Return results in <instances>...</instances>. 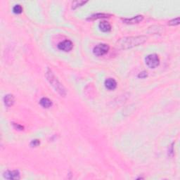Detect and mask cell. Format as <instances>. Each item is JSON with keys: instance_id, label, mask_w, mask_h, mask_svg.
Instances as JSON below:
<instances>
[{"instance_id": "obj_1", "label": "cell", "mask_w": 180, "mask_h": 180, "mask_svg": "<svg viewBox=\"0 0 180 180\" xmlns=\"http://www.w3.org/2000/svg\"><path fill=\"white\" fill-rule=\"evenodd\" d=\"M146 40H147V37L144 36V35L136 37H127L117 41L116 46L119 49L126 50L141 45L144 42H146Z\"/></svg>"}, {"instance_id": "obj_2", "label": "cell", "mask_w": 180, "mask_h": 180, "mask_svg": "<svg viewBox=\"0 0 180 180\" xmlns=\"http://www.w3.org/2000/svg\"><path fill=\"white\" fill-rule=\"evenodd\" d=\"M46 78L50 84V85L52 87L56 92H57L60 96L62 97H65L66 96V90L63 84L60 83L57 77L55 76L54 73L52 72L50 68H47L45 73Z\"/></svg>"}, {"instance_id": "obj_3", "label": "cell", "mask_w": 180, "mask_h": 180, "mask_svg": "<svg viewBox=\"0 0 180 180\" xmlns=\"http://www.w3.org/2000/svg\"><path fill=\"white\" fill-rule=\"evenodd\" d=\"M146 66L150 68H155L159 66L160 59L158 56L155 54L148 55L145 59Z\"/></svg>"}, {"instance_id": "obj_4", "label": "cell", "mask_w": 180, "mask_h": 180, "mask_svg": "<svg viewBox=\"0 0 180 180\" xmlns=\"http://www.w3.org/2000/svg\"><path fill=\"white\" fill-rule=\"evenodd\" d=\"M109 46L106 44H99L93 49V53L97 56H102L107 54L109 51Z\"/></svg>"}, {"instance_id": "obj_5", "label": "cell", "mask_w": 180, "mask_h": 180, "mask_svg": "<svg viewBox=\"0 0 180 180\" xmlns=\"http://www.w3.org/2000/svg\"><path fill=\"white\" fill-rule=\"evenodd\" d=\"M73 42L70 40H68V39L60 42V43L58 44V48H59V49L63 51V52H70V51L73 49Z\"/></svg>"}, {"instance_id": "obj_6", "label": "cell", "mask_w": 180, "mask_h": 180, "mask_svg": "<svg viewBox=\"0 0 180 180\" xmlns=\"http://www.w3.org/2000/svg\"><path fill=\"white\" fill-rule=\"evenodd\" d=\"M4 177L7 179L16 180L21 178V175L19 170H6L4 173Z\"/></svg>"}, {"instance_id": "obj_7", "label": "cell", "mask_w": 180, "mask_h": 180, "mask_svg": "<svg viewBox=\"0 0 180 180\" xmlns=\"http://www.w3.org/2000/svg\"><path fill=\"white\" fill-rule=\"evenodd\" d=\"M143 19H144L143 15H137V16L130 18V19H122V21H123V23H125L126 24H130V25H132V24H137L140 23V22L143 21Z\"/></svg>"}, {"instance_id": "obj_8", "label": "cell", "mask_w": 180, "mask_h": 180, "mask_svg": "<svg viewBox=\"0 0 180 180\" xmlns=\"http://www.w3.org/2000/svg\"><path fill=\"white\" fill-rule=\"evenodd\" d=\"M106 88L108 90H114L117 87V82L113 78H108L104 82Z\"/></svg>"}, {"instance_id": "obj_9", "label": "cell", "mask_w": 180, "mask_h": 180, "mask_svg": "<svg viewBox=\"0 0 180 180\" xmlns=\"http://www.w3.org/2000/svg\"><path fill=\"white\" fill-rule=\"evenodd\" d=\"M15 98L12 94H6L4 97V104L6 107H11L14 104Z\"/></svg>"}, {"instance_id": "obj_10", "label": "cell", "mask_w": 180, "mask_h": 180, "mask_svg": "<svg viewBox=\"0 0 180 180\" xmlns=\"http://www.w3.org/2000/svg\"><path fill=\"white\" fill-rule=\"evenodd\" d=\"M99 28L100 30L104 32H110L111 30L110 24L108 23V21H101V23L99 24Z\"/></svg>"}, {"instance_id": "obj_11", "label": "cell", "mask_w": 180, "mask_h": 180, "mask_svg": "<svg viewBox=\"0 0 180 180\" xmlns=\"http://www.w3.org/2000/svg\"><path fill=\"white\" fill-rule=\"evenodd\" d=\"M110 16V14H101V13H99V14H93L90 16L87 19L88 21H94V20H97L99 19H105V18H109Z\"/></svg>"}, {"instance_id": "obj_12", "label": "cell", "mask_w": 180, "mask_h": 180, "mask_svg": "<svg viewBox=\"0 0 180 180\" xmlns=\"http://www.w3.org/2000/svg\"><path fill=\"white\" fill-rule=\"evenodd\" d=\"M39 104L44 108H49L52 106V101L46 97L42 98L40 101H39Z\"/></svg>"}, {"instance_id": "obj_13", "label": "cell", "mask_w": 180, "mask_h": 180, "mask_svg": "<svg viewBox=\"0 0 180 180\" xmlns=\"http://www.w3.org/2000/svg\"><path fill=\"white\" fill-rule=\"evenodd\" d=\"M161 26L159 25H153L149 28V32L152 34H161L162 31H163V27L159 28Z\"/></svg>"}, {"instance_id": "obj_14", "label": "cell", "mask_w": 180, "mask_h": 180, "mask_svg": "<svg viewBox=\"0 0 180 180\" xmlns=\"http://www.w3.org/2000/svg\"><path fill=\"white\" fill-rule=\"evenodd\" d=\"M86 3H87V2L84 1H76L73 2L72 4V9H76L78 7H80V6H83Z\"/></svg>"}, {"instance_id": "obj_15", "label": "cell", "mask_w": 180, "mask_h": 180, "mask_svg": "<svg viewBox=\"0 0 180 180\" xmlns=\"http://www.w3.org/2000/svg\"><path fill=\"white\" fill-rule=\"evenodd\" d=\"M23 7H22L21 5L20 4H16L14 6L13 8V12L15 14H21L22 12H23Z\"/></svg>"}, {"instance_id": "obj_16", "label": "cell", "mask_w": 180, "mask_h": 180, "mask_svg": "<svg viewBox=\"0 0 180 180\" xmlns=\"http://www.w3.org/2000/svg\"><path fill=\"white\" fill-rule=\"evenodd\" d=\"M179 17H177L176 19H174L172 20H171L168 22V25L170 26H176L178 25L179 24Z\"/></svg>"}, {"instance_id": "obj_17", "label": "cell", "mask_w": 180, "mask_h": 180, "mask_svg": "<svg viewBox=\"0 0 180 180\" xmlns=\"http://www.w3.org/2000/svg\"><path fill=\"white\" fill-rule=\"evenodd\" d=\"M39 144H40V141H39L38 139H34L30 142V146H32V147H37Z\"/></svg>"}, {"instance_id": "obj_18", "label": "cell", "mask_w": 180, "mask_h": 180, "mask_svg": "<svg viewBox=\"0 0 180 180\" xmlns=\"http://www.w3.org/2000/svg\"><path fill=\"white\" fill-rule=\"evenodd\" d=\"M13 125H14V128L16 129V130H24V127L21 125H19V124L13 123Z\"/></svg>"}, {"instance_id": "obj_19", "label": "cell", "mask_w": 180, "mask_h": 180, "mask_svg": "<svg viewBox=\"0 0 180 180\" xmlns=\"http://www.w3.org/2000/svg\"><path fill=\"white\" fill-rule=\"evenodd\" d=\"M147 76H148L147 73L145 72V71H143V72L140 73L138 75V77H139V78H145V77H146Z\"/></svg>"}]
</instances>
